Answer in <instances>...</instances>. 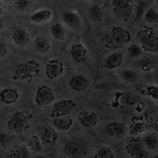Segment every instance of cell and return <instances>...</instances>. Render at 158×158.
Segmentation results:
<instances>
[{
    "label": "cell",
    "mask_w": 158,
    "mask_h": 158,
    "mask_svg": "<svg viewBox=\"0 0 158 158\" xmlns=\"http://www.w3.org/2000/svg\"><path fill=\"white\" fill-rule=\"evenodd\" d=\"M32 121L31 113L26 110H19L9 115L7 120L6 125L9 132L22 134L30 128Z\"/></svg>",
    "instance_id": "cell-1"
},
{
    "label": "cell",
    "mask_w": 158,
    "mask_h": 158,
    "mask_svg": "<svg viewBox=\"0 0 158 158\" xmlns=\"http://www.w3.org/2000/svg\"><path fill=\"white\" fill-rule=\"evenodd\" d=\"M131 40V33L121 27H114L105 36V43L108 48L117 49L125 47Z\"/></svg>",
    "instance_id": "cell-2"
},
{
    "label": "cell",
    "mask_w": 158,
    "mask_h": 158,
    "mask_svg": "<svg viewBox=\"0 0 158 158\" xmlns=\"http://www.w3.org/2000/svg\"><path fill=\"white\" fill-rule=\"evenodd\" d=\"M62 151L67 158H85L89 152V145L81 138H71L63 144Z\"/></svg>",
    "instance_id": "cell-3"
},
{
    "label": "cell",
    "mask_w": 158,
    "mask_h": 158,
    "mask_svg": "<svg viewBox=\"0 0 158 158\" xmlns=\"http://www.w3.org/2000/svg\"><path fill=\"white\" fill-rule=\"evenodd\" d=\"M41 71L40 63L34 59H29L17 64L14 70V77L20 81L31 80L39 75Z\"/></svg>",
    "instance_id": "cell-4"
},
{
    "label": "cell",
    "mask_w": 158,
    "mask_h": 158,
    "mask_svg": "<svg viewBox=\"0 0 158 158\" xmlns=\"http://www.w3.org/2000/svg\"><path fill=\"white\" fill-rule=\"evenodd\" d=\"M138 44L143 49L149 52L158 51V35L149 28H141L137 30L136 35Z\"/></svg>",
    "instance_id": "cell-5"
},
{
    "label": "cell",
    "mask_w": 158,
    "mask_h": 158,
    "mask_svg": "<svg viewBox=\"0 0 158 158\" xmlns=\"http://www.w3.org/2000/svg\"><path fill=\"white\" fill-rule=\"evenodd\" d=\"M115 16L123 22L133 19L135 2L130 0H114L110 4Z\"/></svg>",
    "instance_id": "cell-6"
},
{
    "label": "cell",
    "mask_w": 158,
    "mask_h": 158,
    "mask_svg": "<svg viewBox=\"0 0 158 158\" xmlns=\"http://www.w3.org/2000/svg\"><path fill=\"white\" fill-rule=\"evenodd\" d=\"M78 108V104L73 99H63L56 101L51 109V115L53 117L70 115Z\"/></svg>",
    "instance_id": "cell-7"
},
{
    "label": "cell",
    "mask_w": 158,
    "mask_h": 158,
    "mask_svg": "<svg viewBox=\"0 0 158 158\" xmlns=\"http://www.w3.org/2000/svg\"><path fill=\"white\" fill-rule=\"evenodd\" d=\"M125 149L127 154L131 158H146L147 151L138 136H131L127 139Z\"/></svg>",
    "instance_id": "cell-8"
},
{
    "label": "cell",
    "mask_w": 158,
    "mask_h": 158,
    "mask_svg": "<svg viewBox=\"0 0 158 158\" xmlns=\"http://www.w3.org/2000/svg\"><path fill=\"white\" fill-rule=\"evenodd\" d=\"M115 102L118 107L129 110L137 109L141 103L140 99L137 95L127 91L117 93Z\"/></svg>",
    "instance_id": "cell-9"
},
{
    "label": "cell",
    "mask_w": 158,
    "mask_h": 158,
    "mask_svg": "<svg viewBox=\"0 0 158 158\" xmlns=\"http://www.w3.org/2000/svg\"><path fill=\"white\" fill-rule=\"evenodd\" d=\"M55 99L53 90L46 85H41L36 89L34 96V102L38 107H43L52 103Z\"/></svg>",
    "instance_id": "cell-10"
},
{
    "label": "cell",
    "mask_w": 158,
    "mask_h": 158,
    "mask_svg": "<svg viewBox=\"0 0 158 158\" xmlns=\"http://www.w3.org/2000/svg\"><path fill=\"white\" fill-rule=\"evenodd\" d=\"M64 72V66L62 61L57 58L49 59L44 66V73L50 80H55L60 78Z\"/></svg>",
    "instance_id": "cell-11"
},
{
    "label": "cell",
    "mask_w": 158,
    "mask_h": 158,
    "mask_svg": "<svg viewBox=\"0 0 158 158\" xmlns=\"http://www.w3.org/2000/svg\"><path fill=\"white\" fill-rule=\"evenodd\" d=\"M105 131L109 136L115 139L123 138L129 132L127 125L120 121L110 122L106 125Z\"/></svg>",
    "instance_id": "cell-12"
},
{
    "label": "cell",
    "mask_w": 158,
    "mask_h": 158,
    "mask_svg": "<svg viewBox=\"0 0 158 158\" xmlns=\"http://www.w3.org/2000/svg\"><path fill=\"white\" fill-rule=\"evenodd\" d=\"M61 21L65 27L72 31H78L81 26V20L75 11L65 10L61 15Z\"/></svg>",
    "instance_id": "cell-13"
},
{
    "label": "cell",
    "mask_w": 158,
    "mask_h": 158,
    "mask_svg": "<svg viewBox=\"0 0 158 158\" xmlns=\"http://www.w3.org/2000/svg\"><path fill=\"white\" fill-rule=\"evenodd\" d=\"M1 104L6 106H10L17 102L20 98L18 90L12 86H6L1 89Z\"/></svg>",
    "instance_id": "cell-14"
},
{
    "label": "cell",
    "mask_w": 158,
    "mask_h": 158,
    "mask_svg": "<svg viewBox=\"0 0 158 158\" xmlns=\"http://www.w3.org/2000/svg\"><path fill=\"white\" fill-rule=\"evenodd\" d=\"M77 119L82 127L90 128L97 125L99 122V116L93 111L84 110L79 112Z\"/></svg>",
    "instance_id": "cell-15"
},
{
    "label": "cell",
    "mask_w": 158,
    "mask_h": 158,
    "mask_svg": "<svg viewBox=\"0 0 158 158\" xmlns=\"http://www.w3.org/2000/svg\"><path fill=\"white\" fill-rule=\"evenodd\" d=\"M11 40L14 44L19 47L27 46L30 41V33L24 28L19 27L15 29L11 34Z\"/></svg>",
    "instance_id": "cell-16"
},
{
    "label": "cell",
    "mask_w": 158,
    "mask_h": 158,
    "mask_svg": "<svg viewBox=\"0 0 158 158\" xmlns=\"http://www.w3.org/2000/svg\"><path fill=\"white\" fill-rule=\"evenodd\" d=\"M38 136L43 144L53 145L58 139L57 133L54 128L48 126H43L38 130Z\"/></svg>",
    "instance_id": "cell-17"
},
{
    "label": "cell",
    "mask_w": 158,
    "mask_h": 158,
    "mask_svg": "<svg viewBox=\"0 0 158 158\" xmlns=\"http://www.w3.org/2000/svg\"><path fill=\"white\" fill-rule=\"evenodd\" d=\"M123 62V56L122 54L115 51L107 56L104 62L103 67L107 70H112L119 68Z\"/></svg>",
    "instance_id": "cell-18"
},
{
    "label": "cell",
    "mask_w": 158,
    "mask_h": 158,
    "mask_svg": "<svg viewBox=\"0 0 158 158\" xmlns=\"http://www.w3.org/2000/svg\"><path fill=\"white\" fill-rule=\"evenodd\" d=\"M69 54L72 60L77 63H81L86 60L88 52L86 48L80 43H73L69 49Z\"/></svg>",
    "instance_id": "cell-19"
},
{
    "label": "cell",
    "mask_w": 158,
    "mask_h": 158,
    "mask_svg": "<svg viewBox=\"0 0 158 158\" xmlns=\"http://www.w3.org/2000/svg\"><path fill=\"white\" fill-rule=\"evenodd\" d=\"M52 16V11L46 8L40 9L32 13L30 17V21L35 25H43L46 23L51 19Z\"/></svg>",
    "instance_id": "cell-20"
},
{
    "label": "cell",
    "mask_w": 158,
    "mask_h": 158,
    "mask_svg": "<svg viewBox=\"0 0 158 158\" xmlns=\"http://www.w3.org/2000/svg\"><path fill=\"white\" fill-rule=\"evenodd\" d=\"M69 88L78 93H81L86 91L89 86V81L82 75H76L72 76L68 81Z\"/></svg>",
    "instance_id": "cell-21"
},
{
    "label": "cell",
    "mask_w": 158,
    "mask_h": 158,
    "mask_svg": "<svg viewBox=\"0 0 158 158\" xmlns=\"http://www.w3.org/2000/svg\"><path fill=\"white\" fill-rule=\"evenodd\" d=\"M53 127L59 131L69 130L73 125V120L70 115H63L53 117L52 120Z\"/></svg>",
    "instance_id": "cell-22"
},
{
    "label": "cell",
    "mask_w": 158,
    "mask_h": 158,
    "mask_svg": "<svg viewBox=\"0 0 158 158\" xmlns=\"http://www.w3.org/2000/svg\"><path fill=\"white\" fill-rule=\"evenodd\" d=\"M135 67L142 72L152 71L156 67V61L149 56H142L134 61Z\"/></svg>",
    "instance_id": "cell-23"
},
{
    "label": "cell",
    "mask_w": 158,
    "mask_h": 158,
    "mask_svg": "<svg viewBox=\"0 0 158 158\" xmlns=\"http://www.w3.org/2000/svg\"><path fill=\"white\" fill-rule=\"evenodd\" d=\"M146 149L151 152L158 151V135L154 133H144L141 138Z\"/></svg>",
    "instance_id": "cell-24"
},
{
    "label": "cell",
    "mask_w": 158,
    "mask_h": 158,
    "mask_svg": "<svg viewBox=\"0 0 158 158\" xmlns=\"http://www.w3.org/2000/svg\"><path fill=\"white\" fill-rule=\"evenodd\" d=\"M30 150L27 146L20 144L10 150L5 158H30Z\"/></svg>",
    "instance_id": "cell-25"
},
{
    "label": "cell",
    "mask_w": 158,
    "mask_h": 158,
    "mask_svg": "<svg viewBox=\"0 0 158 158\" xmlns=\"http://www.w3.org/2000/svg\"><path fill=\"white\" fill-rule=\"evenodd\" d=\"M117 77L126 83H134L138 80L139 74L133 69L126 68L119 70L117 73Z\"/></svg>",
    "instance_id": "cell-26"
},
{
    "label": "cell",
    "mask_w": 158,
    "mask_h": 158,
    "mask_svg": "<svg viewBox=\"0 0 158 158\" xmlns=\"http://www.w3.org/2000/svg\"><path fill=\"white\" fill-rule=\"evenodd\" d=\"M148 128V125L145 122L141 119H135L128 126L130 134L133 136H138L144 134Z\"/></svg>",
    "instance_id": "cell-27"
},
{
    "label": "cell",
    "mask_w": 158,
    "mask_h": 158,
    "mask_svg": "<svg viewBox=\"0 0 158 158\" xmlns=\"http://www.w3.org/2000/svg\"><path fill=\"white\" fill-rule=\"evenodd\" d=\"M49 32L52 37L57 41H62L66 36V30L61 23L56 22L51 25Z\"/></svg>",
    "instance_id": "cell-28"
},
{
    "label": "cell",
    "mask_w": 158,
    "mask_h": 158,
    "mask_svg": "<svg viewBox=\"0 0 158 158\" xmlns=\"http://www.w3.org/2000/svg\"><path fill=\"white\" fill-rule=\"evenodd\" d=\"M149 2L146 1H138L135 2L133 19L135 22L143 20L144 14L149 7Z\"/></svg>",
    "instance_id": "cell-29"
},
{
    "label": "cell",
    "mask_w": 158,
    "mask_h": 158,
    "mask_svg": "<svg viewBox=\"0 0 158 158\" xmlns=\"http://www.w3.org/2000/svg\"><path fill=\"white\" fill-rule=\"evenodd\" d=\"M88 17L93 23H98L103 20L104 13L102 7L98 4L92 5L88 10Z\"/></svg>",
    "instance_id": "cell-30"
},
{
    "label": "cell",
    "mask_w": 158,
    "mask_h": 158,
    "mask_svg": "<svg viewBox=\"0 0 158 158\" xmlns=\"http://www.w3.org/2000/svg\"><path fill=\"white\" fill-rule=\"evenodd\" d=\"M33 45L36 51L43 54H47L51 48L50 43L43 36H38L36 37L33 41Z\"/></svg>",
    "instance_id": "cell-31"
},
{
    "label": "cell",
    "mask_w": 158,
    "mask_h": 158,
    "mask_svg": "<svg viewBox=\"0 0 158 158\" xmlns=\"http://www.w3.org/2000/svg\"><path fill=\"white\" fill-rule=\"evenodd\" d=\"M27 146L35 153H40L43 150V143L40 136L37 135L30 136L27 139Z\"/></svg>",
    "instance_id": "cell-32"
},
{
    "label": "cell",
    "mask_w": 158,
    "mask_h": 158,
    "mask_svg": "<svg viewBox=\"0 0 158 158\" xmlns=\"http://www.w3.org/2000/svg\"><path fill=\"white\" fill-rule=\"evenodd\" d=\"M115 152L112 148L102 145L97 149L94 158H115Z\"/></svg>",
    "instance_id": "cell-33"
},
{
    "label": "cell",
    "mask_w": 158,
    "mask_h": 158,
    "mask_svg": "<svg viewBox=\"0 0 158 158\" xmlns=\"http://www.w3.org/2000/svg\"><path fill=\"white\" fill-rule=\"evenodd\" d=\"M143 49L141 46L138 43H133L129 45L127 49L128 56L133 59L136 60L141 57L143 52Z\"/></svg>",
    "instance_id": "cell-34"
},
{
    "label": "cell",
    "mask_w": 158,
    "mask_h": 158,
    "mask_svg": "<svg viewBox=\"0 0 158 158\" xmlns=\"http://www.w3.org/2000/svg\"><path fill=\"white\" fill-rule=\"evenodd\" d=\"M143 20L150 25L158 23V10L154 7H149L144 14Z\"/></svg>",
    "instance_id": "cell-35"
},
{
    "label": "cell",
    "mask_w": 158,
    "mask_h": 158,
    "mask_svg": "<svg viewBox=\"0 0 158 158\" xmlns=\"http://www.w3.org/2000/svg\"><path fill=\"white\" fill-rule=\"evenodd\" d=\"M142 93L146 96L158 101V85H149L142 89Z\"/></svg>",
    "instance_id": "cell-36"
},
{
    "label": "cell",
    "mask_w": 158,
    "mask_h": 158,
    "mask_svg": "<svg viewBox=\"0 0 158 158\" xmlns=\"http://www.w3.org/2000/svg\"><path fill=\"white\" fill-rule=\"evenodd\" d=\"M32 1H16L14 2V6L19 12L27 10L32 5Z\"/></svg>",
    "instance_id": "cell-37"
},
{
    "label": "cell",
    "mask_w": 158,
    "mask_h": 158,
    "mask_svg": "<svg viewBox=\"0 0 158 158\" xmlns=\"http://www.w3.org/2000/svg\"><path fill=\"white\" fill-rule=\"evenodd\" d=\"M12 139L11 133L6 131H1L0 133V144L2 148L6 147L9 145V143Z\"/></svg>",
    "instance_id": "cell-38"
},
{
    "label": "cell",
    "mask_w": 158,
    "mask_h": 158,
    "mask_svg": "<svg viewBox=\"0 0 158 158\" xmlns=\"http://www.w3.org/2000/svg\"><path fill=\"white\" fill-rule=\"evenodd\" d=\"M9 53V47L7 46V44L3 41L2 40L1 41L0 43V54H1V58L5 57L7 56Z\"/></svg>",
    "instance_id": "cell-39"
},
{
    "label": "cell",
    "mask_w": 158,
    "mask_h": 158,
    "mask_svg": "<svg viewBox=\"0 0 158 158\" xmlns=\"http://www.w3.org/2000/svg\"><path fill=\"white\" fill-rule=\"evenodd\" d=\"M33 158H48V157L44 154H38L35 156Z\"/></svg>",
    "instance_id": "cell-40"
},
{
    "label": "cell",
    "mask_w": 158,
    "mask_h": 158,
    "mask_svg": "<svg viewBox=\"0 0 158 158\" xmlns=\"http://www.w3.org/2000/svg\"><path fill=\"white\" fill-rule=\"evenodd\" d=\"M155 77H156V78L157 79V80L158 81V68L156 69V73H155Z\"/></svg>",
    "instance_id": "cell-41"
},
{
    "label": "cell",
    "mask_w": 158,
    "mask_h": 158,
    "mask_svg": "<svg viewBox=\"0 0 158 158\" xmlns=\"http://www.w3.org/2000/svg\"><path fill=\"white\" fill-rule=\"evenodd\" d=\"M153 2L157 6H158V0H157V1H153Z\"/></svg>",
    "instance_id": "cell-42"
}]
</instances>
